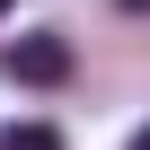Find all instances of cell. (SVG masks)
I'll use <instances>...</instances> for the list:
<instances>
[{
    "instance_id": "obj_1",
    "label": "cell",
    "mask_w": 150,
    "mask_h": 150,
    "mask_svg": "<svg viewBox=\"0 0 150 150\" xmlns=\"http://www.w3.org/2000/svg\"><path fill=\"white\" fill-rule=\"evenodd\" d=\"M9 80L62 88V80H71V35H18V44H9Z\"/></svg>"
},
{
    "instance_id": "obj_2",
    "label": "cell",
    "mask_w": 150,
    "mask_h": 150,
    "mask_svg": "<svg viewBox=\"0 0 150 150\" xmlns=\"http://www.w3.org/2000/svg\"><path fill=\"white\" fill-rule=\"evenodd\" d=\"M0 150H62V132H53V124H9Z\"/></svg>"
},
{
    "instance_id": "obj_3",
    "label": "cell",
    "mask_w": 150,
    "mask_h": 150,
    "mask_svg": "<svg viewBox=\"0 0 150 150\" xmlns=\"http://www.w3.org/2000/svg\"><path fill=\"white\" fill-rule=\"evenodd\" d=\"M124 9H150V0H124Z\"/></svg>"
},
{
    "instance_id": "obj_4",
    "label": "cell",
    "mask_w": 150,
    "mask_h": 150,
    "mask_svg": "<svg viewBox=\"0 0 150 150\" xmlns=\"http://www.w3.org/2000/svg\"><path fill=\"white\" fill-rule=\"evenodd\" d=\"M132 150H150V132H141V141H132Z\"/></svg>"
}]
</instances>
